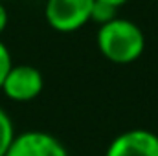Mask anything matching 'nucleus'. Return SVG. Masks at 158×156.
Instances as JSON below:
<instances>
[{"label":"nucleus","instance_id":"f257e3e1","mask_svg":"<svg viewBox=\"0 0 158 156\" xmlns=\"http://www.w3.org/2000/svg\"><path fill=\"white\" fill-rule=\"evenodd\" d=\"M98 48L110 63L129 64L142 57L145 50V35L134 22L116 17L99 28Z\"/></svg>","mask_w":158,"mask_h":156},{"label":"nucleus","instance_id":"f03ea898","mask_svg":"<svg viewBox=\"0 0 158 156\" xmlns=\"http://www.w3.org/2000/svg\"><path fill=\"white\" fill-rule=\"evenodd\" d=\"M94 0H48L44 17L52 30L59 33H72L90 20Z\"/></svg>","mask_w":158,"mask_h":156},{"label":"nucleus","instance_id":"7ed1b4c3","mask_svg":"<svg viewBox=\"0 0 158 156\" xmlns=\"http://www.w3.org/2000/svg\"><path fill=\"white\" fill-rule=\"evenodd\" d=\"M2 92L11 101H31L39 96L44 88V79L40 70L30 64H17L11 66L7 76L2 83Z\"/></svg>","mask_w":158,"mask_h":156},{"label":"nucleus","instance_id":"20e7f679","mask_svg":"<svg viewBox=\"0 0 158 156\" xmlns=\"http://www.w3.org/2000/svg\"><path fill=\"white\" fill-rule=\"evenodd\" d=\"M6 156H70L66 147L53 134L44 130H26L17 134Z\"/></svg>","mask_w":158,"mask_h":156},{"label":"nucleus","instance_id":"39448f33","mask_svg":"<svg viewBox=\"0 0 158 156\" xmlns=\"http://www.w3.org/2000/svg\"><path fill=\"white\" fill-rule=\"evenodd\" d=\"M105 156H158V136L145 129L125 130L110 142Z\"/></svg>","mask_w":158,"mask_h":156},{"label":"nucleus","instance_id":"423d86ee","mask_svg":"<svg viewBox=\"0 0 158 156\" xmlns=\"http://www.w3.org/2000/svg\"><path fill=\"white\" fill-rule=\"evenodd\" d=\"M15 136L17 134H15V127H13L11 117L0 107V156H6Z\"/></svg>","mask_w":158,"mask_h":156},{"label":"nucleus","instance_id":"0eeeda50","mask_svg":"<svg viewBox=\"0 0 158 156\" xmlns=\"http://www.w3.org/2000/svg\"><path fill=\"white\" fill-rule=\"evenodd\" d=\"M116 13H118V7L107 4V2H101V0H94L92 4V13H90V20L98 22V24H107L110 20L116 18Z\"/></svg>","mask_w":158,"mask_h":156},{"label":"nucleus","instance_id":"6e6552de","mask_svg":"<svg viewBox=\"0 0 158 156\" xmlns=\"http://www.w3.org/2000/svg\"><path fill=\"white\" fill-rule=\"evenodd\" d=\"M11 66H13L11 53H9V50H7V46L0 40V86H2L6 76H7V72L11 70Z\"/></svg>","mask_w":158,"mask_h":156},{"label":"nucleus","instance_id":"1a4fd4ad","mask_svg":"<svg viewBox=\"0 0 158 156\" xmlns=\"http://www.w3.org/2000/svg\"><path fill=\"white\" fill-rule=\"evenodd\" d=\"M6 26H7V9H6V4L0 2V35L4 33Z\"/></svg>","mask_w":158,"mask_h":156},{"label":"nucleus","instance_id":"9d476101","mask_svg":"<svg viewBox=\"0 0 158 156\" xmlns=\"http://www.w3.org/2000/svg\"><path fill=\"white\" fill-rule=\"evenodd\" d=\"M101 2H107V4H110V6H114V7H121L123 4H127L129 0H101Z\"/></svg>","mask_w":158,"mask_h":156},{"label":"nucleus","instance_id":"9b49d317","mask_svg":"<svg viewBox=\"0 0 158 156\" xmlns=\"http://www.w3.org/2000/svg\"><path fill=\"white\" fill-rule=\"evenodd\" d=\"M0 2H4V4H6V2H9V0H0Z\"/></svg>","mask_w":158,"mask_h":156}]
</instances>
